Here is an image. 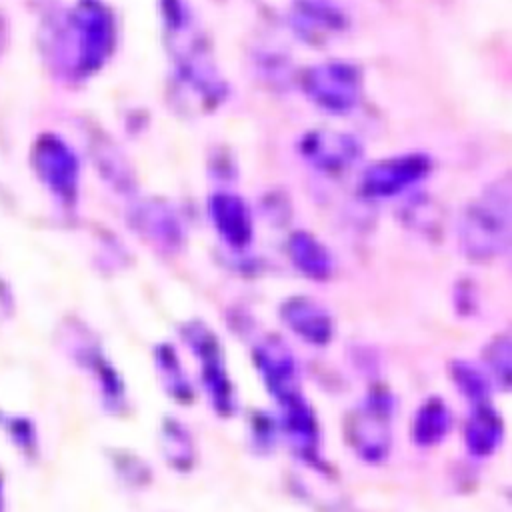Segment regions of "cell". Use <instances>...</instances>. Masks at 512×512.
I'll use <instances>...</instances> for the list:
<instances>
[{"label":"cell","mask_w":512,"mask_h":512,"mask_svg":"<svg viewBox=\"0 0 512 512\" xmlns=\"http://www.w3.org/2000/svg\"><path fill=\"white\" fill-rule=\"evenodd\" d=\"M464 254L494 258L512 246V176L492 182L468 204L458 226Z\"/></svg>","instance_id":"1"},{"label":"cell","mask_w":512,"mask_h":512,"mask_svg":"<svg viewBox=\"0 0 512 512\" xmlns=\"http://www.w3.org/2000/svg\"><path fill=\"white\" fill-rule=\"evenodd\" d=\"M392 398L384 390H372L358 408L352 424L356 452L366 462H382L392 444Z\"/></svg>","instance_id":"2"},{"label":"cell","mask_w":512,"mask_h":512,"mask_svg":"<svg viewBox=\"0 0 512 512\" xmlns=\"http://www.w3.org/2000/svg\"><path fill=\"white\" fill-rule=\"evenodd\" d=\"M430 164L424 156H402L372 164L360 182V188L370 198H388L422 180Z\"/></svg>","instance_id":"3"},{"label":"cell","mask_w":512,"mask_h":512,"mask_svg":"<svg viewBox=\"0 0 512 512\" xmlns=\"http://www.w3.org/2000/svg\"><path fill=\"white\" fill-rule=\"evenodd\" d=\"M306 90L326 110L346 112L358 98V76L354 68L332 62L310 70Z\"/></svg>","instance_id":"4"},{"label":"cell","mask_w":512,"mask_h":512,"mask_svg":"<svg viewBox=\"0 0 512 512\" xmlns=\"http://www.w3.org/2000/svg\"><path fill=\"white\" fill-rule=\"evenodd\" d=\"M256 366L262 374V380H264L268 392L280 404L300 396L296 362H294L290 350L282 342H278L274 338L260 342L256 346Z\"/></svg>","instance_id":"5"},{"label":"cell","mask_w":512,"mask_h":512,"mask_svg":"<svg viewBox=\"0 0 512 512\" xmlns=\"http://www.w3.org/2000/svg\"><path fill=\"white\" fill-rule=\"evenodd\" d=\"M282 322L308 344H328L334 334L332 316L318 302L298 296L290 298L280 306Z\"/></svg>","instance_id":"6"},{"label":"cell","mask_w":512,"mask_h":512,"mask_svg":"<svg viewBox=\"0 0 512 512\" xmlns=\"http://www.w3.org/2000/svg\"><path fill=\"white\" fill-rule=\"evenodd\" d=\"M306 160L324 172H336L352 166L360 156L358 142L348 134L338 132H310L302 142Z\"/></svg>","instance_id":"7"},{"label":"cell","mask_w":512,"mask_h":512,"mask_svg":"<svg viewBox=\"0 0 512 512\" xmlns=\"http://www.w3.org/2000/svg\"><path fill=\"white\" fill-rule=\"evenodd\" d=\"M282 426L294 450L306 458H314L318 448V428L314 414L302 396L282 404Z\"/></svg>","instance_id":"8"},{"label":"cell","mask_w":512,"mask_h":512,"mask_svg":"<svg viewBox=\"0 0 512 512\" xmlns=\"http://www.w3.org/2000/svg\"><path fill=\"white\" fill-rule=\"evenodd\" d=\"M504 424L498 412L488 404H474V412L466 426V446L474 456H490L502 444Z\"/></svg>","instance_id":"9"},{"label":"cell","mask_w":512,"mask_h":512,"mask_svg":"<svg viewBox=\"0 0 512 512\" xmlns=\"http://www.w3.org/2000/svg\"><path fill=\"white\" fill-rule=\"evenodd\" d=\"M288 254L294 266L308 278L324 280L332 272V256L328 248L310 232H294L288 240Z\"/></svg>","instance_id":"10"},{"label":"cell","mask_w":512,"mask_h":512,"mask_svg":"<svg viewBox=\"0 0 512 512\" xmlns=\"http://www.w3.org/2000/svg\"><path fill=\"white\" fill-rule=\"evenodd\" d=\"M452 418L448 406L440 398H430L414 416L412 436L418 446H434L442 442L450 430Z\"/></svg>","instance_id":"11"},{"label":"cell","mask_w":512,"mask_h":512,"mask_svg":"<svg viewBox=\"0 0 512 512\" xmlns=\"http://www.w3.org/2000/svg\"><path fill=\"white\" fill-rule=\"evenodd\" d=\"M452 372H454V380H456L460 392L472 404L488 402V398H490V382H488V376L480 368H476L470 362H456Z\"/></svg>","instance_id":"12"},{"label":"cell","mask_w":512,"mask_h":512,"mask_svg":"<svg viewBox=\"0 0 512 512\" xmlns=\"http://www.w3.org/2000/svg\"><path fill=\"white\" fill-rule=\"evenodd\" d=\"M226 220V232L230 236V242L234 244H246L250 240L252 234V226H250V216L246 212V206L238 200V198H226L224 206H222Z\"/></svg>","instance_id":"13"},{"label":"cell","mask_w":512,"mask_h":512,"mask_svg":"<svg viewBox=\"0 0 512 512\" xmlns=\"http://www.w3.org/2000/svg\"><path fill=\"white\" fill-rule=\"evenodd\" d=\"M488 364L502 386L512 388V340L498 338L488 350Z\"/></svg>","instance_id":"14"}]
</instances>
